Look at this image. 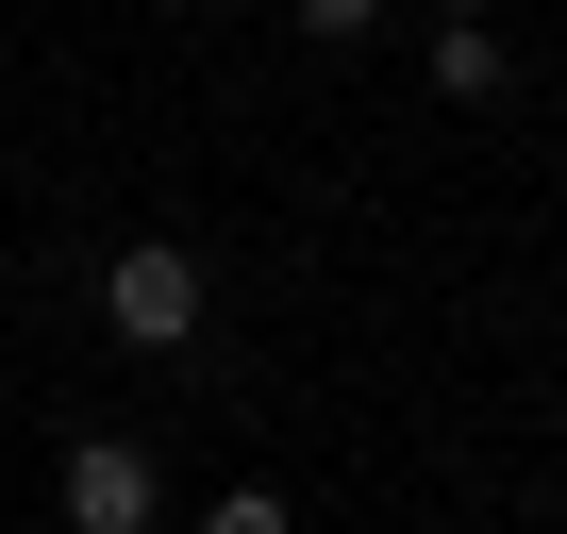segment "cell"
Returning <instances> with one entry per match:
<instances>
[{"label": "cell", "mask_w": 567, "mask_h": 534, "mask_svg": "<svg viewBox=\"0 0 567 534\" xmlns=\"http://www.w3.org/2000/svg\"><path fill=\"white\" fill-rule=\"evenodd\" d=\"M200 301H217V285H200V250H167V234H134V250L101 267V318H117V351H184V335H200Z\"/></svg>", "instance_id": "cell-1"}, {"label": "cell", "mask_w": 567, "mask_h": 534, "mask_svg": "<svg viewBox=\"0 0 567 534\" xmlns=\"http://www.w3.org/2000/svg\"><path fill=\"white\" fill-rule=\"evenodd\" d=\"M51 501H68V534H151V451L134 434H84Z\"/></svg>", "instance_id": "cell-2"}, {"label": "cell", "mask_w": 567, "mask_h": 534, "mask_svg": "<svg viewBox=\"0 0 567 534\" xmlns=\"http://www.w3.org/2000/svg\"><path fill=\"white\" fill-rule=\"evenodd\" d=\"M501 68H517V51H501V34H484V18H451V34H434V84H451V101H484V84H501Z\"/></svg>", "instance_id": "cell-3"}, {"label": "cell", "mask_w": 567, "mask_h": 534, "mask_svg": "<svg viewBox=\"0 0 567 534\" xmlns=\"http://www.w3.org/2000/svg\"><path fill=\"white\" fill-rule=\"evenodd\" d=\"M200 534H284V484H234V501H217Z\"/></svg>", "instance_id": "cell-4"}]
</instances>
